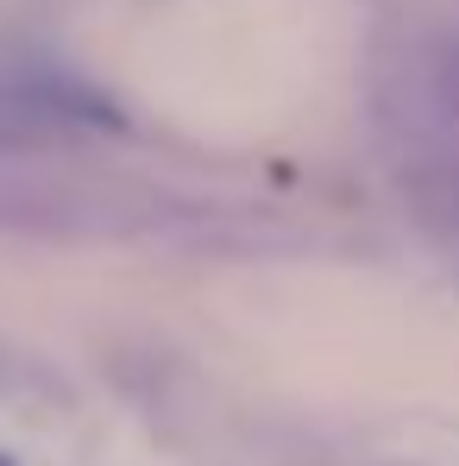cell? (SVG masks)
<instances>
[{"mask_svg":"<svg viewBox=\"0 0 459 466\" xmlns=\"http://www.w3.org/2000/svg\"><path fill=\"white\" fill-rule=\"evenodd\" d=\"M170 221V196L145 183H101V177H45V170H13L0 177V228L45 246H157Z\"/></svg>","mask_w":459,"mask_h":466,"instance_id":"6da1fadb","label":"cell"},{"mask_svg":"<svg viewBox=\"0 0 459 466\" xmlns=\"http://www.w3.org/2000/svg\"><path fill=\"white\" fill-rule=\"evenodd\" d=\"M0 403L13 416H25V422H64V416H76L82 397L45 353H32V347L0 334Z\"/></svg>","mask_w":459,"mask_h":466,"instance_id":"7a4b0ae2","label":"cell"},{"mask_svg":"<svg viewBox=\"0 0 459 466\" xmlns=\"http://www.w3.org/2000/svg\"><path fill=\"white\" fill-rule=\"evenodd\" d=\"M403 202L441 239H459V152H428L403 170Z\"/></svg>","mask_w":459,"mask_h":466,"instance_id":"3957f363","label":"cell"},{"mask_svg":"<svg viewBox=\"0 0 459 466\" xmlns=\"http://www.w3.org/2000/svg\"><path fill=\"white\" fill-rule=\"evenodd\" d=\"M428 95H434V107H441L447 120H459V45H441V51H434Z\"/></svg>","mask_w":459,"mask_h":466,"instance_id":"277c9868","label":"cell"},{"mask_svg":"<svg viewBox=\"0 0 459 466\" xmlns=\"http://www.w3.org/2000/svg\"><path fill=\"white\" fill-rule=\"evenodd\" d=\"M0 466H13V454H6V448H0Z\"/></svg>","mask_w":459,"mask_h":466,"instance_id":"5b68a950","label":"cell"}]
</instances>
